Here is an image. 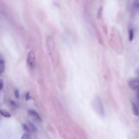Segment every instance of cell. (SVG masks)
<instances>
[{
  "label": "cell",
  "mask_w": 139,
  "mask_h": 139,
  "mask_svg": "<svg viewBox=\"0 0 139 139\" xmlns=\"http://www.w3.org/2000/svg\"><path fill=\"white\" fill-rule=\"evenodd\" d=\"M93 108L95 112L99 116L104 117L105 116L104 107L101 98L97 96L95 97L92 103Z\"/></svg>",
  "instance_id": "cell-1"
},
{
  "label": "cell",
  "mask_w": 139,
  "mask_h": 139,
  "mask_svg": "<svg viewBox=\"0 0 139 139\" xmlns=\"http://www.w3.org/2000/svg\"><path fill=\"white\" fill-rule=\"evenodd\" d=\"M28 114L30 117H33L35 120L39 122H41L42 119L40 115L36 111L33 110H29L27 111Z\"/></svg>",
  "instance_id": "cell-2"
},
{
  "label": "cell",
  "mask_w": 139,
  "mask_h": 139,
  "mask_svg": "<svg viewBox=\"0 0 139 139\" xmlns=\"http://www.w3.org/2000/svg\"><path fill=\"white\" fill-rule=\"evenodd\" d=\"M35 60V55L32 52L29 53L28 55L27 58V64L31 68H33L34 65Z\"/></svg>",
  "instance_id": "cell-3"
},
{
  "label": "cell",
  "mask_w": 139,
  "mask_h": 139,
  "mask_svg": "<svg viewBox=\"0 0 139 139\" xmlns=\"http://www.w3.org/2000/svg\"><path fill=\"white\" fill-rule=\"evenodd\" d=\"M129 86L130 89H136L139 88V81L136 79L131 80L129 83Z\"/></svg>",
  "instance_id": "cell-4"
},
{
  "label": "cell",
  "mask_w": 139,
  "mask_h": 139,
  "mask_svg": "<svg viewBox=\"0 0 139 139\" xmlns=\"http://www.w3.org/2000/svg\"><path fill=\"white\" fill-rule=\"evenodd\" d=\"M96 33L98 42L102 45L104 44V42H103V40L102 34L100 31L99 30L96 28Z\"/></svg>",
  "instance_id": "cell-5"
},
{
  "label": "cell",
  "mask_w": 139,
  "mask_h": 139,
  "mask_svg": "<svg viewBox=\"0 0 139 139\" xmlns=\"http://www.w3.org/2000/svg\"><path fill=\"white\" fill-rule=\"evenodd\" d=\"M133 112L135 116H139V110L136 105L134 102L132 103Z\"/></svg>",
  "instance_id": "cell-6"
},
{
  "label": "cell",
  "mask_w": 139,
  "mask_h": 139,
  "mask_svg": "<svg viewBox=\"0 0 139 139\" xmlns=\"http://www.w3.org/2000/svg\"><path fill=\"white\" fill-rule=\"evenodd\" d=\"M28 123L32 131L34 132H37L38 130L37 127L30 121H28Z\"/></svg>",
  "instance_id": "cell-7"
},
{
  "label": "cell",
  "mask_w": 139,
  "mask_h": 139,
  "mask_svg": "<svg viewBox=\"0 0 139 139\" xmlns=\"http://www.w3.org/2000/svg\"><path fill=\"white\" fill-rule=\"evenodd\" d=\"M0 62H1V74L4 72L5 70V64L3 59L1 58L0 60Z\"/></svg>",
  "instance_id": "cell-8"
},
{
  "label": "cell",
  "mask_w": 139,
  "mask_h": 139,
  "mask_svg": "<svg viewBox=\"0 0 139 139\" xmlns=\"http://www.w3.org/2000/svg\"><path fill=\"white\" fill-rule=\"evenodd\" d=\"M103 11V7H100L99 9L97 16V18L98 19H100L102 15V12Z\"/></svg>",
  "instance_id": "cell-9"
},
{
  "label": "cell",
  "mask_w": 139,
  "mask_h": 139,
  "mask_svg": "<svg viewBox=\"0 0 139 139\" xmlns=\"http://www.w3.org/2000/svg\"><path fill=\"white\" fill-rule=\"evenodd\" d=\"M1 113L2 116L6 117L9 118L11 116V115L9 113L5 111L1 110Z\"/></svg>",
  "instance_id": "cell-10"
},
{
  "label": "cell",
  "mask_w": 139,
  "mask_h": 139,
  "mask_svg": "<svg viewBox=\"0 0 139 139\" xmlns=\"http://www.w3.org/2000/svg\"><path fill=\"white\" fill-rule=\"evenodd\" d=\"M133 37V31L132 29H131L129 31V39L130 41H132Z\"/></svg>",
  "instance_id": "cell-11"
},
{
  "label": "cell",
  "mask_w": 139,
  "mask_h": 139,
  "mask_svg": "<svg viewBox=\"0 0 139 139\" xmlns=\"http://www.w3.org/2000/svg\"><path fill=\"white\" fill-rule=\"evenodd\" d=\"M22 126L23 129L25 131L28 133H30V129L26 125L23 124L22 125Z\"/></svg>",
  "instance_id": "cell-12"
},
{
  "label": "cell",
  "mask_w": 139,
  "mask_h": 139,
  "mask_svg": "<svg viewBox=\"0 0 139 139\" xmlns=\"http://www.w3.org/2000/svg\"><path fill=\"white\" fill-rule=\"evenodd\" d=\"M31 138V137L30 135L27 133H25L23 134L22 137V139H29Z\"/></svg>",
  "instance_id": "cell-13"
},
{
  "label": "cell",
  "mask_w": 139,
  "mask_h": 139,
  "mask_svg": "<svg viewBox=\"0 0 139 139\" xmlns=\"http://www.w3.org/2000/svg\"><path fill=\"white\" fill-rule=\"evenodd\" d=\"M10 104L12 106L14 107L15 108H18V105L17 104V103L13 100H11L10 101Z\"/></svg>",
  "instance_id": "cell-14"
},
{
  "label": "cell",
  "mask_w": 139,
  "mask_h": 139,
  "mask_svg": "<svg viewBox=\"0 0 139 139\" xmlns=\"http://www.w3.org/2000/svg\"><path fill=\"white\" fill-rule=\"evenodd\" d=\"M102 29L104 33L107 35L108 34L107 28V26L105 25H104L102 27Z\"/></svg>",
  "instance_id": "cell-15"
},
{
  "label": "cell",
  "mask_w": 139,
  "mask_h": 139,
  "mask_svg": "<svg viewBox=\"0 0 139 139\" xmlns=\"http://www.w3.org/2000/svg\"><path fill=\"white\" fill-rule=\"evenodd\" d=\"M14 95L15 97L17 98H19L20 97L19 92L17 89H16L14 90Z\"/></svg>",
  "instance_id": "cell-16"
},
{
  "label": "cell",
  "mask_w": 139,
  "mask_h": 139,
  "mask_svg": "<svg viewBox=\"0 0 139 139\" xmlns=\"http://www.w3.org/2000/svg\"><path fill=\"white\" fill-rule=\"evenodd\" d=\"M31 97L30 96V93L29 91L28 92L26 95L25 99L26 101H28L31 99Z\"/></svg>",
  "instance_id": "cell-17"
},
{
  "label": "cell",
  "mask_w": 139,
  "mask_h": 139,
  "mask_svg": "<svg viewBox=\"0 0 139 139\" xmlns=\"http://www.w3.org/2000/svg\"><path fill=\"white\" fill-rule=\"evenodd\" d=\"M4 82L2 79H0V90H1L3 88Z\"/></svg>",
  "instance_id": "cell-18"
},
{
  "label": "cell",
  "mask_w": 139,
  "mask_h": 139,
  "mask_svg": "<svg viewBox=\"0 0 139 139\" xmlns=\"http://www.w3.org/2000/svg\"><path fill=\"white\" fill-rule=\"evenodd\" d=\"M137 96L138 98L139 99V88H138V89L137 90Z\"/></svg>",
  "instance_id": "cell-19"
},
{
  "label": "cell",
  "mask_w": 139,
  "mask_h": 139,
  "mask_svg": "<svg viewBox=\"0 0 139 139\" xmlns=\"http://www.w3.org/2000/svg\"><path fill=\"white\" fill-rule=\"evenodd\" d=\"M138 8H139V3H138Z\"/></svg>",
  "instance_id": "cell-20"
},
{
  "label": "cell",
  "mask_w": 139,
  "mask_h": 139,
  "mask_svg": "<svg viewBox=\"0 0 139 139\" xmlns=\"http://www.w3.org/2000/svg\"><path fill=\"white\" fill-rule=\"evenodd\" d=\"M76 1H78V0H76Z\"/></svg>",
  "instance_id": "cell-21"
},
{
  "label": "cell",
  "mask_w": 139,
  "mask_h": 139,
  "mask_svg": "<svg viewBox=\"0 0 139 139\" xmlns=\"http://www.w3.org/2000/svg\"></svg>",
  "instance_id": "cell-22"
}]
</instances>
